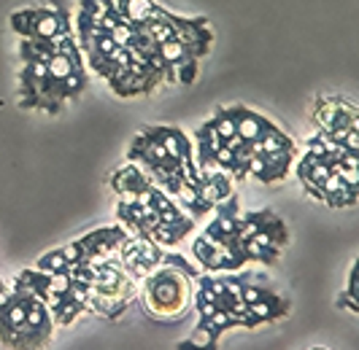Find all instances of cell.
I'll return each mask as SVG.
<instances>
[{
    "instance_id": "cell-1",
    "label": "cell",
    "mask_w": 359,
    "mask_h": 350,
    "mask_svg": "<svg viewBox=\"0 0 359 350\" xmlns=\"http://www.w3.org/2000/svg\"><path fill=\"white\" fill-rule=\"evenodd\" d=\"M54 318L33 291H8L0 302V345L8 350H46L54 337Z\"/></svg>"
},
{
    "instance_id": "cell-2",
    "label": "cell",
    "mask_w": 359,
    "mask_h": 350,
    "mask_svg": "<svg viewBox=\"0 0 359 350\" xmlns=\"http://www.w3.org/2000/svg\"><path fill=\"white\" fill-rule=\"evenodd\" d=\"M68 275L87 291V313L100 315L106 320L124 315L138 296V283L122 270L116 256L100 259L95 264L71 267Z\"/></svg>"
},
{
    "instance_id": "cell-3",
    "label": "cell",
    "mask_w": 359,
    "mask_h": 350,
    "mask_svg": "<svg viewBox=\"0 0 359 350\" xmlns=\"http://www.w3.org/2000/svg\"><path fill=\"white\" fill-rule=\"evenodd\" d=\"M14 285L33 291L49 307L57 326H71L78 315L87 313V291L68 272H41L33 267V270H22Z\"/></svg>"
},
{
    "instance_id": "cell-4",
    "label": "cell",
    "mask_w": 359,
    "mask_h": 350,
    "mask_svg": "<svg viewBox=\"0 0 359 350\" xmlns=\"http://www.w3.org/2000/svg\"><path fill=\"white\" fill-rule=\"evenodd\" d=\"M192 278L184 275L181 270L173 267H157L151 275H146L141 280V307L149 318L154 320H181L184 315L192 310Z\"/></svg>"
},
{
    "instance_id": "cell-5",
    "label": "cell",
    "mask_w": 359,
    "mask_h": 350,
    "mask_svg": "<svg viewBox=\"0 0 359 350\" xmlns=\"http://www.w3.org/2000/svg\"><path fill=\"white\" fill-rule=\"evenodd\" d=\"M252 280L254 272H246V278L241 283V296H243L252 318L257 320V326L281 320V318H287L292 313L289 299H284L281 294H276L273 288H268L265 283H252Z\"/></svg>"
},
{
    "instance_id": "cell-6",
    "label": "cell",
    "mask_w": 359,
    "mask_h": 350,
    "mask_svg": "<svg viewBox=\"0 0 359 350\" xmlns=\"http://www.w3.org/2000/svg\"><path fill=\"white\" fill-rule=\"evenodd\" d=\"M165 250H168V248H160V245H154L151 240L135 237V235L130 237V235H127V240L116 250V259H119L122 270H124L130 278L135 280V283H141V280H144L146 275H151L157 267H162Z\"/></svg>"
},
{
    "instance_id": "cell-7",
    "label": "cell",
    "mask_w": 359,
    "mask_h": 350,
    "mask_svg": "<svg viewBox=\"0 0 359 350\" xmlns=\"http://www.w3.org/2000/svg\"><path fill=\"white\" fill-rule=\"evenodd\" d=\"M314 121L319 130H359L357 105L343 97H324L314 105Z\"/></svg>"
},
{
    "instance_id": "cell-8",
    "label": "cell",
    "mask_w": 359,
    "mask_h": 350,
    "mask_svg": "<svg viewBox=\"0 0 359 350\" xmlns=\"http://www.w3.org/2000/svg\"><path fill=\"white\" fill-rule=\"evenodd\" d=\"M151 138L157 140L173 159L179 162H189L195 159V151H192V140L181 132L179 127H144Z\"/></svg>"
},
{
    "instance_id": "cell-9",
    "label": "cell",
    "mask_w": 359,
    "mask_h": 350,
    "mask_svg": "<svg viewBox=\"0 0 359 350\" xmlns=\"http://www.w3.org/2000/svg\"><path fill=\"white\" fill-rule=\"evenodd\" d=\"M151 186V178L138 167V165H124L111 175V189L122 197H141L146 189Z\"/></svg>"
},
{
    "instance_id": "cell-10",
    "label": "cell",
    "mask_w": 359,
    "mask_h": 350,
    "mask_svg": "<svg viewBox=\"0 0 359 350\" xmlns=\"http://www.w3.org/2000/svg\"><path fill=\"white\" fill-rule=\"evenodd\" d=\"M230 113H232V119H235V132H238V138L243 140V143H254V140L273 124V121H268L265 116L254 113V110L243 108V105H232Z\"/></svg>"
},
{
    "instance_id": "cell-11",
    "label": "cell",
    "mask_w": 359,
    "mask_h": 350,
    "mask_svg": "<svg viewBox=\"0 0 359 350\" xmlns=\"http://www.w3.org/2000/svg\"><path fill=\"white\" fill-rule=\"evenodd\" d=\"M57 33H60V25H57L54 8H38V11H33V38H38V40H54Z\"/></svg>"
},
{
    "instance_id": "cell-12",
    "label": "cell",
    "mask_w": 359,
    "mask_h": 350,
    "mask_svg": "<svg viewBox=\"0 0 359 350\" xmlns=\"http://www.w3.org/2000/svg\"><path fill=\"white\" fill-rule=\"evenodd\" d=\"M357 272H359V261H354V264H351V270H349L346 291H340V294H338V299H335V305H338V307H343V310H349V313H354V315H359Z\"/></svg>"
},
{
    "instance_id": "cell-13",
    "label": "cell",
    "mask_w": 359,
    "mask_h": 350,
    "mask_svg": "<svg viewBox=\"0 0 359 350\" xmlns=\"http://www.w3.org/2000/svg\"><path fill=\"white\" fill-rule=\"evenodd\" d=\"M154 3L151 0H124V19L130 22V25H144V22H149L151 19V14H154Z\"/></svg>"
},
{
    "instance_id": "cell-14",
    "label": "cell",
    "mask_w": 359,
    "mask_h": 350,
    "mask_svg": "<svg viewBox=\"0 0 359 350\" xmlns=\"http://www.w3.org/2000/svg\"><path fill=\"white\" fill-rule=\"evenodd\" d=\"M160 57H162V62H165L168 68H179L181 62L192 60V57L186 54V46L181 43L179 38H176V40H165V43H160Z\"/></svg>"
},
{
    "instance_id": "cell-15",
    "label": "cell",
    "mask_w": 359,
    "mask_h": 350,
    "mask_svg": "<svg viewBox=\"0 0 359 350\" xmlns=\"http://www.w3.org/2000/svg\"><path fill=\"white\" fill-rule=\"evenodd\" d=\"M46 68H49V75H52L54 81H60V84H63V81H65L71 73H76V70H84V68H76L71 60H68L65 54H60V51H57V54H54V57L46 62Z\"/></svg>"
},
{
    "instance_id": "cell-16",
    "label": "cell",
    "mask_w": 359,
    "mask_h": 350,
    "mask_svg": "<svg viewBox=\"0 0 359 350\" xmlns=\"http://www.w3.org/2000/svg\"><path fill=\"white\" fill-rule=\"evenodd\" d=\"M11 27L25 38H33V11H19L11 16Z\"/></svg>"
},
{
    "instance_id": "cell-17",
    "label": "cell",
    "mask_w": 359,
    "mask_h": 350,
    "mask_svg": "<svg viewBox=\"0 0 359 350\" xmlns=\"http://www.w3.org/2000/svg\"><path fill=\"white\" fill-rule=\"evenodd\" d=\"M195 75H197V60H186L176 68V81L179 84H192Z\"/></svg>"
},
{
    "instance_id": "cell-18",
    "label": "cell",
    "mask_w": 359,
    "mask_h": 350,
    "mask_svg": "<svg viewBox=\"0 0 359 350\" xmlns=\"http://www.w3.org/2000/svg\"><path fill=\"white\" fill-rule=\"evenodd\" d=\"M92 25H95L92 14L81 8V11L76 14V27H78V35H89V30H92Z\"/></svg>"
},
{
    "instance_id": "cell-19",
    "label": "cell",
    "mask_w": 359,
    "mask_h": 350,
    "mask_svg": "<svg viewBox=\"0 0 359 350\" xmlns=\"http://www.w3.org/2000/svg\"><path fill=\"white\" fill-rule=\"evenodd\" d=\"M219 345H214V342H200V340H184V342H179V348L176 350H216Z\"/></svg>"
},
{
    "instance_id": "cell-20",
    "label": "cell",
    "mask_w": 359,
    "mask_h": 350,
    "mask_svg": "<svg viewBox=\"0 0 359 350\" xmlns=\"http://www.w3.org/2000/svg\"><path fill=\"white\" fill-rule=\"evenodd\" d=\"M311 350H327V348H311Z\"/></svg>"
}]
</instances>
